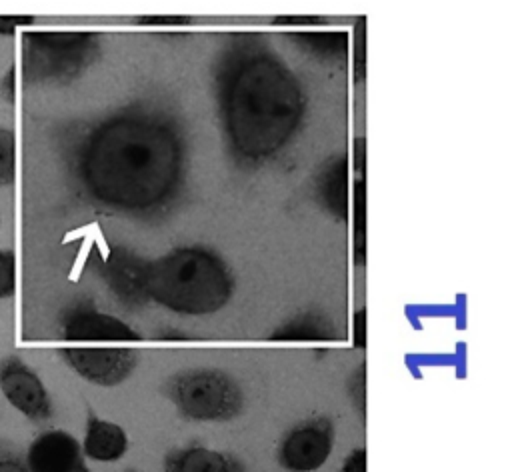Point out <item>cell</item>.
<instances>
[{
  "mask_svg": "<svg viewBox=\"0 0 512 472\" xmlns=\"http://www.w3.org/2000/svg\"><path fill=\"white\" fill-rule=\"evenodd\" d=\"M214 90L226 148L240 166L272 162L302 126L306 92L256 34H238L226 42L216 58Z\"/></svg>",
  "mask_w": 512,
  "mask_h": 472,
  "instance_id": "cell-2",
  "label": "cell"
},
{
  "mask_svg": "<svg viewBox=\"0 0 512 472\" xmlns=\"http://www.w3.org/2000/svg\"><path fill=\"white\" fill-rule=\"evenodd\" d=\"M72 472H88V468L82 464V466H78V468H74Z\"/></svg>",
  "mask_w": 512,
  "mask_h": 472,
  "instance_id": "cell-26",
  "label": "cell"
},
{
  "mask_svg": "<svg viewBox=\"0 0 512 472\" xmlns=\"http://www.w3.org/2000/svg\"><path fill=\"white\" fill-rule=\"evenodd\" d=\"M58 356L80 378L94 386H118L132 376L138 364V352L126 344L120 346H66Z\"/></svg>",
  "mask_w": 512,
  "mask_h": 472,
  "instance_id": "cell-7",
  "label": "cell"
},
{
  "mask_svg": "<svg viewBox=\"0 0 512 472\" xmlns=\"http://www.w3.org/2000/svg\"><path fill=\"white\" fill-rule=\"evenodd\" d=\"M0 472H28L22 454L6 440H0Z\"/></svg>",
  "mask_w": 512,
  "mask_h": 472,
  "instance_id": "cell-19",
  "label": "cell"
},
{
  "mask_svg": "<svg viewBox=\"0 0 512 472\" xmlns=\"http://www.w3.org/2000/svg\"><path fill=\"white\" fill-rule=\"evenodd\" d=\"M162 466L164 472H248L240 458L202 444L170 450Z\"/></svg>",
  "mask_w": 512,
  "mask_h": 472,
  "instance_id": "cell-13",
  "label": "cell"
},
{
  "mask_svg": "<svg viewBox=\"0 0 512 472\" xmlns=\"http://www.w3.org/2000/svg\"><path fill=\"white\" fill-rule=\"evenodd\" d=\"M290 38L318 60H344L348 54V32L344 30H310L290 32Z\"/></svg>",
  "mask_w": 512,
  "mask_h": 472,
  "instance_id": "cell-16",
  "label": "cell"
},
{
  "mask_svg": "<svg viewBox=\"0 0 512 472\" xmlns=\"http://www.w3.org/2000/svg\"><path fill=\"white\" fill-rule=\"evenodd\" d=\"M16 182V136L12 128L0 124V186Z\"/></svg>",
  "mask_w": 512,
  "mask_h": 472,
  "instance_id": "cell-17",
  "label": "cell"
},
{
  "mask_svg": "<svg viewBox=\"0 0 512 472\" xmlns=\"http://www.w3.org/2000/svg\"><path fill=\"white\" fill-rule=\"evenodd\" d=\"M138 24H142V26H184V24H190V20L184 16H150V18H140Z\"/></svg>",
  "mask_w": 512,
  "mask_h": 472,
  "instance_id": "cell-23",
  "label": "cell"
},
{
  "mask_svg": "<svg viewBox=\"0 0 512 472\" xmlns=\"http://www.w3.org/2000/svg\"><path fill=\"white\" fill-rule=\"evenodd\" d=\"M102 54L98 32H24V86H66L78 80Z\"/></svg>",
  "mask_w": 512,
  "mask_h": 472,
  "instance_id": "cell-4",
  "label": "cell"
},
{
  "mask_svg": "<svg viewBox=\"0 0 512 472\" xmlns=\"http://www.w3.org/2000/svg\"><path fill=\"white\" fill-rule=\"evenodd\" d=\"M28 472H72L82 466L80 442L66 430L40 432L26 450Z\"/></svg>",
  "mask_w": 512,
  "mask_h": 472,
  "instance_id": "cell-11",
  "label": "cell"
},
{
  "mask_svg": "<svg viewBox=\"0 0 512 472\" xmlns=\"http://www.w3.org/2000/svg\"><path fill=\"white\" fill-rule=\"evenodd\" d=\"M128 472H132V470H128Z\"/></svg>",
  "mask_w": 512,
  "mask_h": 472,
  "instance_id": "cell-27",
  "label": "cell"
},
{
  "mask_svg": "<svg viewBox=\"0 0 512 472\" xmlns=\"http://www.w3.org/2000/svg\"><path fill=\"white\" fill-rule=\"evenodd\" d=\"M334 448V424L318 414L294 424L278 444V464L288 472H314Z\"/></svg>",
  "mask_w": 512,
  "mask_h": 472,
  "instance_id": "cell-6",
  "label": "cell"
},
{
  "mask_svg": "<svg viewBox=\"0 0 512 472\" xmlns=\"http://www.w3.org/2000/svg\"><path fill=\"white\" fill-rule=\"evenodd\" d=\"M276 26H316V24H324V18L318 16H280L274 20Z\"/></svg>",
  "mask_w": 512,
  "mask_h": 472,
  "instance_id": "cell-24",
  "label": "cell"
},
{
  "mask_svg": "<svg viewBox=\"0 0 512 472\" xmlns=\"http://www.w3.org/2000/svg\"><path fill=\"white\" fill-rule=\"evenodd\" d=\"M130 440L124 428L116 422L102 420L96 414L88 412L86 432L82 440V454L96 462H116L128 452Z\"/></svg>",
  "mask_w": 512,
  "mask_h": 472,
  "instance_id": "cell-14",
  "label": "cell"
},
{
  "mask_svg": "<svg viewBox=\"0 0 512 472\" xmlns=\"http://www.w3.org/2000/svg\"><path fill=\"white\" fill-rule=\"evenodd\" d=\"M270 338L278 342H326L338 338V330L328 316L320 312H302L282 322Z\"/></svg>",
  "mask_w": 512,
  "mask_h": 472,
  "instance_id": "cell-15",
  "label": "cell"
},
{
  "mask_svg": "<svg viewBox=\"0 0 512 472\" xmlns=\"http://www.w3.org/2000/svg\"><path fill=\"white\" fill-rule=\"evenodd\" d=\"M16 292V254L0 250V298H12Z\"/></svg>",
  "mask_w": 512,
  "mask_h": 472,
  "instance_id": "cell-18",
  "label": "cell"
},
{
  "mask_svg": "<svg viewBox=\"0 0 512 472\" xmlns=\"http://www.w3.org/2000/svg\"><path fill=\"white\" fill-rule=\"evenodd\" d=\"M342 472H366V450L354 448L342 462Z\"/></svg>",
  "mask_w": 512,
  "mask_h": 472,
  "instance_id": "cell-22",
  "label": "cell"
},
{
  "mask_svg": "<svg viewBox=\"0 0 512 472\" xmlns=\"http://www.w3.org/2000/svg\"><path fill=\"white\" fill-rule=\"evenodd\" d=\"M34 22V16H0V34L12 36L18 28L32 26Z\"/></svg>",
  "mask_w": 512,
  "mask_h": 472,
  "instance_id": "cell-21",
  "label": "cell"
},
{
  "mask_svg": "<svg viewBox=\"0 0 512 472\" xmlns=\"http://www.w3.org/2000/svg\"><path fill=\"white\" fill-rule=\"evenodd\" d=\"M164 394L182 418L194 422H228L244 408V392L236 378L208 366L172 374L164 382Z\"/></svg>",
  "mask_w": 512,
  "mask_h": 472,
  "instance_id": "cell-5",
  "label": "cell"
},
{
  "mask_svg": "<svg viewBox=\"0 0 512 472\" xmlns=\"http://www.w3.org/2000/svg\"><path fill=\"white\" fill-rule=\"evenodd\" d=\"M232 292V270L206 246H178L146 264L148 302L176 314H214L228 304Z\"/></svg>",
  "mask_w": 512,
  "mask_h": 472,
  "instance_id": "cell-3",
  "label": "cell"
},
{
  "mask_svg": "<svg viewBox=\"0 0 512 472\" xmlns=\"http://www.w3.org/2000/svg\"><path fill=\"white\" fill-rule=\"evenodd\" d=\"M50 144L72 192L100 210L148 218L180 194L184 134L160 106L134 102L90 120H58Z\"/></svg>",
  "mask_w": 512,
  "mask_h": 472,
  "instance_id": "cell-1",
  "label": "cell"
},
{
  "mask_svg": "<svg viewBox=\"0 0 512 472\" xmlns=\"http://www.w3.org/2000/svg\"><path fill=\"white\" fill-rule=\"evenodd\" d=\"M350 402L358 406L360 416H364V406H366V370L364 364L358 366V370L350 376Z\"/></svg>",
  "mask_w": 512,
  "mask_h": 472,
  "instance_id": "cell-20",
  "label": "cell"
},
{
  "mask_svg": "<svg viewBox=\"0 0 512 472\" xmlns=\"http://www.w3.org/2000/svg\"><path fill=\"white\" fill-rule=\"evenodd\" d=\"M318 204L334 218L346 220L350 214V160L344 152L332 154L314 178Z\"/></svg>",
  "mask_w": 512,
  "mask_h": 472,
  "instance_id": "cell-12",
  "label": "cell"
},
{
  "mask_svg": "<svg viewBox=\"0 0 512 472\" xmlns=\"http://www.w3.org/2000/svg\"><path fill=\"white\" fill-rule=\"evenodd\" d=\"M146 264L134 252L116 246L98 262L96 270L108 290L124 306H142L148 302L146 294Z\"/></svg>",
  "mask_w": 512,
  "mask_h": 472,
  "instance_id": "cell-10",
  "label": "cell"
},
{
  "mask_svg": "<svg viewBox=\"0 0 512 472\" xmlns=\"http://www.w3.org/2000/svg\"><path fill=\"white\" fill-rule=\"evenodd\" d=\"M364 316H366V312H364V308H360L354 314V320H352V336H354V344L358 348L366 346V320H364Z\"/></svg>",
  "mask_w": 512,
  "mask_h": 472,
  "instance_id": "cell-25",
  "label": "cell"
},
{
  "mask_svg": "<svg viewBox=\"0 0 512 472\" xmlns=\"http://www.w3.org/2000/svg\"><path fill=\"white\" fill-rule=\"evenodd\" d=\"M0 390L26 420L46 424L54 416V404L40 376L18 356L0 358Z\"/></svg>",
  "mask_w": 512,
  "mask_h": 472,
  "instance_id": "cell-8",
  "label": "cell"
},
{
  "mask_svg": "<svg viewBox=\"0 0 512 472\" xmlns=\"http://www.w3.org/2000/svg\"><path fill=\"white\" fill-rule=\"evenodd\" d=\"M60 336L72 342H138V332L124 320L96 310L90 302H76L62 310Z\"/></svg>",
  "mask_w": 512,
  "mask_h": 472,
  "instance_id": "cell-9",
  "label": "cell"
}]
</instances>
